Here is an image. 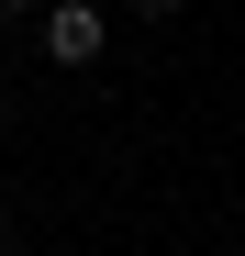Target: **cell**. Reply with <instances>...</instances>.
Returning <instances> with one entry per match:
<instances>
[{
  "mask_svg": "<svg viewBox=\"0 0 245 256\" xmlns=\"http://www.w3.org/2000/svg\"><path fill=\"white\" fill-rule=\"evenodd\" d=\"M34 12H45V0H0V22H34Z\"/></svg>",
  "mask_w": 245,
  "mask_h": 256,
  "instance_id": "3",
  "label": "cell"
},
{
  "mask_svg": "<svg viewBox=\"0 0 245 256\" xmlns=\"http://www.w3.org/2000/svg\"><path fill=\"white\" fill-rule=\"evenodd\" d=\"M122 12H145V22H168V12H190V0H122Z\"/></svg>",
  "mask_w": 245,
  "mask_h": 256,
  "instance_id": "2",
  "label": "cell"
},
{
  "mask_svg": "<svg viewBox=\"0 0 245 256\" xmlns=\"http://www.w3.org/2000/svg\"><path fill=\"white\" fill-rule=\"evenodd\" d=\"M0 256H12V212H0Z\"/></svg>",
  "mask_w": 245,
  "mask_h": 256,
  "instance_id": "4",
  "label": "cell"
},
{
  "mask_svg": "<svg viewBox=\"0 0 245 256\" xmlns=\"http://www.w3.org/2000/svg\"><path fill=\"white\" fill-rule=\"evenodd\" d=\"M34 45H45V67H100L112 12L100 0H45V12H34Z\"/></svg>",
  "mask_w": 245,
  "mask_h": 256,
  "instance_id": "1",
  "label": "cell"
}]
</instances>
